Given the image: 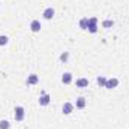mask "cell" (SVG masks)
Listing matches in <instances>:
<instances>
[{"instance_id": "11", "label": "cell", "mask_w": 129, "mask_h": 129, "mask_svg": "<svg viewBox=\"0 0 129 129\" xmlns=\"http://www.w3.org/2000/svg\"><path fill=\"white\" fill-rule=\"evenodd\" d=\"M38 81H39L38 75H35V74H33V75H30V77H29V80H27V84H36Z\"/></svg>"}, {"instance_id": "5", "label": "cell", "mask_w": 129, "mask_h": 129, "mask_svg": "<svg viewBox=\"0 0 129 129\" xmlns=\"http://www.w3.org/2000/svg\"><path fill=\"white\" fill-rule=\"evenodd\" d=\"M72 110H74V105H72L71 102H66V104L63 105V113L64 114H71Z\"/></svg>"}, {"instance_id": "4", "label": "cell", "mask_w": 129, "mask_h": 129, "mask_svg": "<svg viewBox=\"0 0 129 129\" xmlns=\"http://www.w3.org/2000/svg\"><path fill=\"white\" fill-rule=\"evenodd\" d=\"M54 17V9L53 8H47L45 11H44V18L45 20H51Z\"/></svg>"}, {"instance_id": "7", "label": "cell", "mask_w": 129, "mask_h": 129, "mask_svg": "<svg viewBox=\"0 0 129 129\" xmlns=\"http://www.w3.org/2000/svg\"><path fill=\"white\" fill-rule=\"evenodd\" d=\"M30 29H32L33 32H39V30H41V23H39V21H36V20H35V21H32Z\"/></svg>"}, {"instance_id": "9", "label": "cell", "mask_w": 129, "mask_h": 129, "mask_svg": "<svg viewBox=\"0 0 129 129\" xmlns=\"http://www.w3.org/2000/svg\"><path fill=\"white\" fill-rule=\"evenodd\" d=\"M39 104H41V105H48V104H50V96H48V95L41 96L39 98Z\"/></svg>"}, {"instance_id": "1", "label": "cell", "mask_w": 129, "mask_h": 129, "mask_svg": "<svg viewBox=\"0 0 129 129\" xmlns=\"http://www.w3.org/2000/svg\"><path fill=\"white\" fill-rule=\"evenodd\" d=\"M23 119H24V108L23 107H17L15 108V120L21 122Z\"/></svg>"}, {"instance_id": "2", "label": "cell", "mask_w": 129, "mask_h": 129, "mask_svg": "<svg viewBox=\"0 0 129 129\" xmlns=\"http://www.w3.org/2000/svg\"><path fill=\"white\" fill-rule=\"evenodd\" d=\"M96 23H98L96 18H90V20H89V27H87V29H89L92 33H96V32H98Z\"/></svg>"}, {"instance_id": "10", "label": "cell", "mask_w": 129, "mask_h": 129, "mask_svg": "<svg viewBox=\"0 0 129 129\" xmlns=\"http://www.w3.org/2000/svg\"><path fill=\"white\" fill-rule=\"evenodd\" d=\"M86 107V99L84 98H78L77 99V108H84Z\"/></svg>"}, {"instance_id": "15", "label": "cell", "mask_w": 129, "mask_h": 129, "mask_svg": "<svg viewBox=\"0 0 129 129\" xmlns=\"http://www.w3.org/2000/svg\"><path fill=\"white\" fill-rule=\"evenodd\" d=\"M8 44V38L6 36H0V45H6Z\"/></svg>"}, {"instance_id": "17", "label": "cell", "mask_w": 129, "mask_h": 129, "mask_svg": "<svg viewBox=\"0 0 129 129\" xmlns=\"http://www.w3.org/2000/svg\"><path fill=\"white\" fill-rule=\"evenodd\" d=\"M68 57H69V54H68V53H64V54L60 56V60H62V62H66V60H68Z\"/></svg>"}, {"instance_id": "13", "label": "cell", "mask_w": 129, "mask_h": 129, "mask_svg": "<svg viewBox=\"0 0 129 129\" xmlns=\"http://www.w3.org/2000/svg\"><path fill=\"white\" fill-rule=\"evenodd\" d=\"M0 129H9V122L0 120Z\"/></svg>"}, {"instance_id": "12", "label": "cell", "mask_w": 129, "mask_h": 129, "mask_svg": "<svg viewBox=\"0 0 129 129\" xmlns=\"http://www.w3.org/2000/svg\"><path fill=\"white\" fill-rule=\"evenodd\" d=\"M80 26H81V29H87L89 27V18H83L80 21Z\"/></svg>"}, {"instance_id": "14", "label": "cell", "mask_w": 129, "mask_h": 129, "mask_svg": "<svg viewBox=\"0 0 129 129\" xmlns=\"http://www.w3.org/2000/svg\"><path fill=\"white\" fill-rule=\"evenodd\" d=\"M105 83H107V78H105V77H98V84L105 86Z\"/></svg>"}, {"instance_id": "3", "label": "cell", "mask_w": 129, "mask_h": 129, "mask_svg": "<svg viewBox=\"0 0 129 129\" xmlns=\"http://www.w3.org/2000/svg\"><path fill=\"white\" fill-rule=\"evenodd\" d=\"M117 84H119V80L117 78H111V80H107L105 87L107 89H114V87H117Z\"/></svg>"}, {"instance_id": "16", "label": "cell", "mask_w": 129, "mask_h": 129, "mask_svg": "<svg viewBox=\"0 0 129 129\" xmlns=\"http://www.w3.org/2000/svg\"><path fill=\"white\" fill-rule=\"evenodd\" d=\"M104 27H113V21H110V20H107V21H104Z\"/></svg>"}, {"instance_id": "8", "label": "cell", "mask_w": 129, "mask_h": 129, "mask_svg": "<svg viewBox=\"0 0 129 129\" xmlns=\"http://www.w3.org/2000/svg\"><path fill=\"white\" fill-rule=\"evenodd\" d=\"M62 81H63V84H71V81H72V75H71L69 72L63 74V78H62Z\"/></svg>"}, {"instance_id": "6", "label": "cell", "mask_w": 129, "mask_h": 129, "mask_svg": "<svg viewBox=\"0 0 129 129\" xmlns=\"http://www.w3.org/2000/svg\"><path fill=\"white\" fill-rule=\"evenodd\" d=\"M89 86V80L87 78H80L77 80V87H87Z\"/></svg>"}]
</instances>
